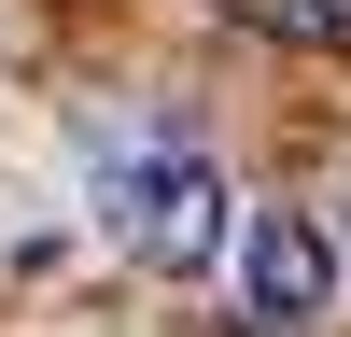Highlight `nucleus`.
Here are the masks:
<instances>
[{"mask_svg": "<svg viewBox=\"0 0 351 337\" xmlns=\"http://www.w3.org/2000/svg\"><path fill=\"white\" fill-rule=\"evenodd\" d=\"M84 168H99V225L112 253H141L155 281H211L225 239H239V197L197 140H155V127H84Z\"/></svg>", "mask_w": 351, "mask_h": 337, "instance_id": "f257e3e1", "label": "nucleus"}, {"mask_svg": "<svg viewBox=\"0 0 351 337\" xmlns=\"http://www.w3.org/2000/svg\"><path fill=\"white\" fill-rule=\"evenodd\" d=\"M239 295H253V323H267V337L324 323V295H337L324 225H309V211H253V225H239Z\"/></svg>", "mask_w": 351, "mask_h": 337, "instance_id": "f03ea898", "label": "nucleus"}, {"mask_svg": "<svg viewBox=\"0 0 351 337\" xmlns=\"http://www.w3.org/2000/svg\"><path fill=\"white\" fill-rule=\"evenodd\" d=\"M295 14H309V28H351V0H295Z\"/></svg>", "mask_w": 351, "mask_h": 337, "instance_id": "7ed1b4c3", "label": "nucleus"}]
</instances>
